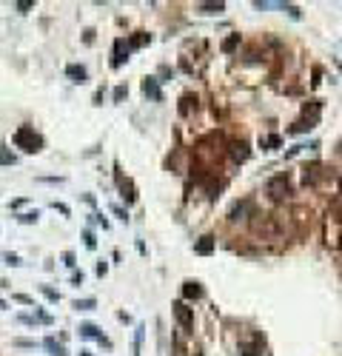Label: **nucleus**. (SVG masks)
<instances>
[{"label":"nucleus","instance_id":"4be33fe9","mask_svg":"<svg viewBox=\"0 0 342 356\" xmlns=\"http://www.w3.org/2000/svg\"><path fill=\"white\" fill-rule=\"evenodd\" d=\"M146 43H149V34L137 31V34H134V37L129 40V51H131V49H140V46H146Z\"/></svg>","mask_w":342,"mask_h":356},{"label":"nucleus","instance_id":"72a5a7b5","mask_svg":"<svg viewBox=\"0 0 342 356\" xmlns=\"http://www.w3.org/2000/svg\"><path fill=\"white\" fill-rule=\"evenodd\" d=\"M63 262H66L69 268H74V265H77V262H74V254H71V251H66V254H63Z\"/></svg>","mask_w":342,"mask_h":356},{"label":"nucleus","instance_id":"5701e85b","mask_svg":"<svg viewBox=\"0 0 342 356\" xmlns=\"http://www.w3.org/2000/svg\"><path fill=\"white\" fill-rule=\"evenodd\" d=\"M94 305H97L94 299H74V302H71V308H74V311H91Z\"/></svg>","mask_w":342,"mask_h":356},{"label":"nucleus","instance_id":"9d476101","mask_svg":"<svg viewBox=\"0 0 342 356\" xmlns=\"http://www.w3.org/2000/svg\"><path fill=\"white\" fill-rule=\"evenodd\" d=\"M66 74L71 77V83H86L89 80V71H86V66H77V63H71V66H66Z\"/></svg>","mask_w":342,"mask_h":356},{"label":"nucleus","instance_id":"20e7f679","mask_svg":"<svg viewBox=\"0 0 342 356\" xmlns=\"http://www.w3.org/2000/svg\"><path fill=\"white\" fill-rule=\"evenodd\" d=\"M174 319H177L185 331H191V328H194V311L185 305V302H174Z\"/></svg>","mask_w":342,"mask_h":356},{"label":"nucleus","instance_id":"1a4fd4ad","mask_svg":"<svg viewBox=\"0 0 342 356\" xmlns=\"http://www.w3.org/2000/svg\"><path fill=\"white\" fill-rule=\"evenodd\" d=\"M80 337H86V339H97L100 345L111 348V342H109V339H106V337H103L100 331H97V328L91 325V322H86V325H80Z\"/></svg>","mask_w":342,"mask_h":356},{"label":"nucleus","instance_id":"e433bc0d","mask_svg":"<svg viewBox=\"0 0 342 356\" xmlns=\"http://www.w3.org/2000/svg\"><path fill=\"white\" fill-rule=\"evenodd\" d=\"M114 214H117V217H120V219H129V214H126V211H123L120 205H114Z\"/></svg>","mask_w":342,"mask_h":356},{"label":"nucleus","instance_id":"f8f14e48","mask_svg":"<svg viewBox=\"0 0 342 356\" xmlns=\"http://www.w3.org/2000/svg\"><path fill=\"white\" fill-rule=\"evenodd\" d=\"M143 94H149L151 100H163V91H160V86H157V77L143 80Z\"/></svg>","mask_w":342,"mask_h":356},{"label":"nucleus","instance_id":"c9c22d12","mask_svg":"<svg viewBox=\"0 0 342 356\" xmlns=\"http://www.w3.org/2000/svg\"><path fill=\"white\" fill-rule=\"evenodd\" d=\"M31 6H34V3H31V0H20V3H17V9H20V11L31 9Z\"/></svg>","mask_w":342,"mask_h":356},{"label":"nucleus","instance_id":"a878e982","mask_svg":"<svg viewBox=\"0 0 342 356\" xmlns=\"http://www.w3.org/2000/svg\"><path fill=\"white\" fill-rule=\"evenodd\" d=\"M314 126L308 123V120H300V123H294L291 129H288V134H300V131H311Z\"/></svg>","mask_w":342,"mask_h":356},{"label":"nucleus","instance_id":"39448f33","mask_svg":"<svg viewBox=\"0 0 342 356\" xmlns=\"http://www.w3.org/2000/svg\"><path fill=\"white\" fill-rule=\"evenodd\" d=\"M228 154H231L234 163H245L251 151H248V143H245V140H231V143H228Z\"/></svg>","mask_w":342,"mask_h":356},{"label":"nucleus","instance_id":"bb28decb","mask_svg":"<svg viewBox=\"0 0 342 356\" xmlns=\"http://www.w3.org/2000/svg\"><path fill=\"white\" fill-rule=\"evenodd\" d=\"M140 351H143V328H137L134 331V356H140Z\"/></svg>","mask_w":342,"mask_h":356},{"label":"nucleus","instance_id":"c85d7f7f","mask_svg":"<svg viewBox=\"0 0 342 356\" xmlns=\"http://www.w3.org/2000/svg\"><path fill=\"white\" fill-rule=\"evenodd\" d=\"M40 291H43V297L49 299V302H57V299H60V294H57V291H54V288H49V285H43Z\"/></svg>","mask_w":342,"mask_h":356},{"label":"nucleus","instance_id":"412c9836","mask_svg":"<svg viewBox=\"0 0 342 356\" xmlns=\"http://www.w3.org/2000/svg\"><path fill=\"white\" fill-rule=\"evenodd\" d=\"M237 46H240V34H231V37H225V40H222V51H225V54H231V51L237 49Z\"/></svg>","mask_w":342,"mask_h":356},{"label":"nucleus","instance_id":"cd10ccee","mask_svg":"<svg viewBox=\"0 0 342 356\" xmlns=\"http://www.w3.org/2000/svg\"><path fill=\"white\" fill-rule=\"evenodd\" d=\"M3 262H6V265H11V268L23 265V262H20V257H17V254H9V251H6V254H3Z\"/></svg>","mask_w":342,"mask_h":356},{"label":"nucleus","instance_id":"423d86ee","mask_svg":"<svg viewBox=\"0 0 342 356\" xmlns=\"http://www.w3.org/2000/svg\"><path fill=\"white\" fill-rule=\"evenodd\" d=\"M320 111H322L320 100H308V103L302 106V120H308L311 126H317V123H320Z\"/></svg>","mask_w":342,"mask_h":356},{"label":"nucleus","instance_id":"b1692460","mask_svg":"<svg viewBox=\"0 0 342 356\" xmlns=\"http://www.w3.org/2000/svg\"><path fill=\"white\" fill-rule=\"evenodd\" d=\"M17 163V157L11 154V151H6L3 146H0V166H14Z\"/></svg>","mask_w":342,"mask_h":356},{"label":"nucleus","instance_id":"473e14b6","mask_svg":"<svg viewBox=\"0 0 342 356\" xmlns=\"http://www.w3.org/2000/svg\"><path fill=\"white\" fill-rule=\"evenodd\" d=\"M14 299H17V302H23V305H34V299L26 297V294H14ZM34 308H37V305H34Z\"/></svg>","mask_w":342,"mask_h":356},{"label":"nucleus","instance_id":"aec40b11","mask_svg":"<svg viewBox=\"0 0 342 356\" xmlns=\"http://www.w3.org/2000/svg\"><path fill=\"white\" fill-rule=\"evenodd\" d=\"M43 345H46V351H49L51 356H69V354H66V348H63L57 339H51V337H49L46 342H43Z\"/></svg>","mask_w":342,"mask_h":356},{"label":"nucleus","instance_id":"393cba45","mask_svg":"<svg viewBox=\"0 0 342 356\" xmlns=\"http://www.w3.org/2000/svg\"><path fill=\"white\" fill-rule=\"evenodd\" d=\"M37 211H23V214H17V222H26V225H31V222H37Z\"/></svg>","mask_w":342,"mask_h":356},{"label":"nucleus","instance_id":"c756f323","mask_svg":"<svg viewBox=\"0 0 342 356\" xmlns=\"http://www.w3.org/2000/svg\"><path fill=\"white\" fill-rule=\"evenodd\" d=\"M280 9H285V11H288V14H291L294 20H300V17H302V11L297 9V6H291V3H280Z\"/></svg>","mask_w":342,"mask_h":356},{"label":"nucleus","instance_id":"4c0bfd02","mask_svg":"<svg viewBox=\"0 0 342 356\" xmlns=\"http://www.w3.org/2000/svg\"><path fill=\"white\" fill-rule=\"evenodd\" d=\"M83 279H86V277H83V271H80V274H74V277H71V282H74V285H83Z\"/></svg>","mask_w":342,"mask_h":356},{"label":"nucleus","instance_id":"ea45409f","mask_svg":"<svg viewBox=\"0 0 342 356\" xmlns=\"http://www.w3.org/2000/svg\"><path fill=\"white\" fill-rule=\"evenodd\" d=\"M0 308H6V305H3V299H0Z\"/></svg>","mask_w":342,"mask_h":356},{"label":"nucleus","instance_id":"a211bd4d","mask_svg":"<svg viewBox=\"0 0 342 356\" xmlns=\"http://www.w3.org/2000/svg\"><path fill=\"white\" fill-rule=\"evenodd\" d=\"M197 11L200 14H220V11H225V3H200Z\"/></svg>","mask_w":342,"mask_h":356},{"label":"nucleus","instance_id":"dca6fc26","mask_svg":"<svg viewBox=\"0 0 342 356\" xmlns=\"http://www.w3.org/2000/svg\"><path fill=\"white\" fill-rule=\"evenodd\" d=\"M120 191H123V199H126V202H134V199H137V191H134V182H131V179H120Z\"/></svg>","mask_w":342,"mask_h":356},{"label":"nucleus","instance_id":"6ab92c4d","mask_svg":"<svg viewBox=\"0 0 342 356\" xmlns=\"http://www.w3.org/2000/svg\"><path fill=\"white\" fill-rule=\"evenodd\" d=\"M280 143H282V137H280V134H268V137H260V146H262L265 151L280 149Z\"/></svg>","mask_w":342,"mask_h":356},{"label":"nucleus","instance_id":"f704fd0d","mask_svg":"<svg viewBox=\"0 0 342 356\" xmlns=\"http://www.w3.org/2000/svg\"><path fill=\"white\" fill-rule=\"evenodd\" d=\"M123 97H126V89H123V86H117V89H114V100H117V103H120Z\"/></svg>","mask_w":342,"mask_h":356},{"label":"nucleus","instance_id":"58836bf2","mask_svg":"<svg viewBox=\"0 0 342 356\" xmlns=\"http://www.w3.org/2000/svg\"><path fill=\"white\" fill-rule=\"evenodd\" d=\"M337 69H340V71H342V60H337Z\"/></svg>","mask_w":342,"mask_h":356},{"label":"nucleus","instance_id":"2eb2a0df","mask_svg":"<svg viewBox=\"0 0 342 356\" xmlns=\"http://www.w3.org/2000/svg\"><path fill=\"white\" fill-rule=\"evenodd\" d=\"M182 297H185V299H200V297H202V285H200V282H191V279H188V282L182 285Z\"/></svg>","mask_w":342,"mask_h":356},{"label":"nucleus","instance_id":"f03ea898","mask_svg":"<svg viewBox=\"0 0 342 356\" xmlns=\"http://www.w3.org/2000/svg\"><path fill=\"white\" fill-rule=\"evenodd\" d=\"M265 191H268V197H271L274 202H282V199L291 197V179L285 177V174H277V177L268 179Z\"/></svg>","mask_w":342,"mask_h":356},{"label":"nucleus","instance_id":"ddd939ff","mask_svg":"<svg viewBox=\"0 0 342 356\" xmlns=\"http://www.w3.org/2000/svg\"><path fill=\"white\" fill-rule=\"evenodd\" d=\"M126 57H129V46H126L123 40H117V43H114V60H111V66H114V69L123 66V60H126Z\"/></svg>","mask_w":342,"mask_h":356},{"label":"nucleus","instance_id":"9b49d317","mask_svg":"<svg viewBox=\"0 0 342 356\" xmlns=\"http://www.w3.org/2000/svg\"><path fill=\"white\" fill-rule=\"evenodd\" d=\"M194 254H200V257H208V254H214V237H200L197 242H194Z\"/></svg>","mask_w":342,"mask_h":356},{"label":"nucleus","instance_id":"f3484780","mask_svg":"<svg viewBox=\"0 0 342 356\" xmlns=\"http://www.w3.org/2000/svg\"><path fill=\"white\" fill-rule=\"evenodd\" d=\"M251 211V202L248 199H242L240 205H234L231 208V222H237V219H245V214Z\"/></svg>","mask_w":342,"mask_h":356},{"label":"nucleus","instance_id":"4468645a","mask_svg":"<svg viewBox=\"0 0 342 356\" xmlns=\"http://www.w3.org/2000/svg\"><path fill=\"white\" fill-rule=\"evenodd\" d=\"M191 109L197 111V94H182V100H180V114H182V117H188V114H191Z\"/></svg>","mask_w":342,"mask_h":356},{"label":"nucleus","instance_id":"f257e3e1","mask_svg":"<svg viewBox=\"0 0 342 356\" xmlns=\"http://www.w3.org/2000/svg\"><path fill=\"white\" fill-rule=\"evenodd\" d=\"M11 140H14V146L23 149L26 154H37V151L43 149V137L31 129V126H20V129L14 131V137H11Z\"/></svg>","mask_w":342,"mask_h":356},{"label":"nucleus","instance_id":"7ed1b4c3","mask_svg":"<svg viewBox=\"0 0 342 356\" xmlns=\"http://www.w3.org/2000/svg\"><path fill=\"white\" fill-rule=\"evenodd\" d=\"M214 143H217V137H205L197 146V157L205 163V166H214L217 160H220V149H214Z\"/></svg>","mask_w":342,"mask_h":356},{"label":"nucleus","instance_id":"7c9ffc66","mask_svg":"<svg viewBox=\"0 0 342 356\" xmlns=\"http://www.w3.org/2000/svg\"><path fill=\"white\" fill-rule=\"evenodd\" d=\"M83 242H86V248L97 245V239H94V234H91V231H83Z\"/></svg>","mask_w":342,"mask_h":356},{"label":"nucleus","instance_id":"0eeeda50","mask_svg":"<svg viewBox=\"0 0 342 356\" xmlns=\"http://www.w3.org/2000/svg\"><path fill=\"white\" fill-rule=\"evenodd\" d=\"M322 177V166L320 163H311V166H302V182L305 185H317Z\"/></svg>","mask_w":342,"mask_h":356},{"label":"nucleus","instance_id":"6e6552de","mask_svg":"<svg viewBox=\"0 0 342 356\" xmlns=\"http://www.w3.org/2000/svg\"><path fill=\"white\" fill-rule=\"evenodd\" d=\"M254 231L262 234V237H274V234H277V222H274L271 217H262V219L254 222Z\"/></svg>","mask_w":342,"mask_h":356},{"label":"nucleus","instance_id":"2f4dec72","mask_svg":"<svg viewBox=\"0 0 342 356\" xmlns=\"http://www.w3.org/2000/svg\"><path fill=\"white\" fill-rule=\"evenodd\" d=\"M51 208H54V211H60L63 217H69L71 211H69V205H63V202H51Z\"/></svg>","mask_w":342,"mask_h":356}]
</instances>
